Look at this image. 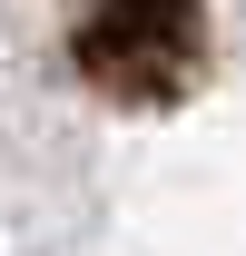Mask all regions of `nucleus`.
<instances>
[{
  "label": "nucleus",
  "instance_id": "f257e3e1",
  "mask_svg": "<svg viewBox=\"0 0 246 256\" xmlns=\"http://www.w3.org/2000/svg\"><path fill=\"white\" fill-rule=\"evenodd\" d=\"M178 50H187V0H108L89 20V60L98 69L158 79V69H178Z\"/></svg>",
  "mask_w": 246,
  "mask_h": 256
}]
</instances>
